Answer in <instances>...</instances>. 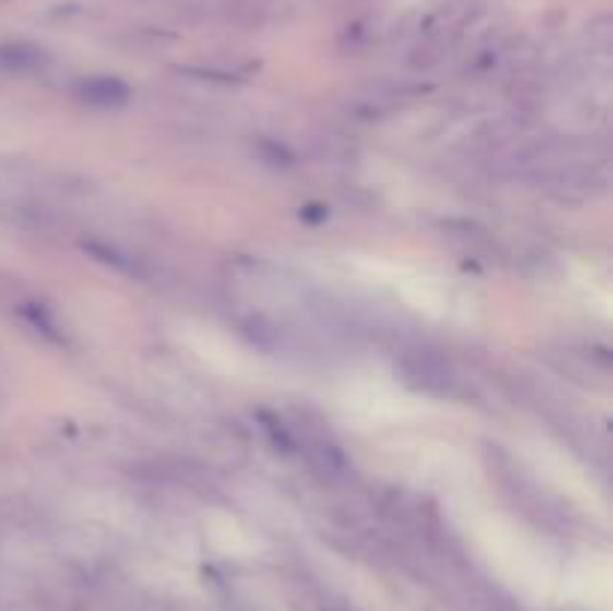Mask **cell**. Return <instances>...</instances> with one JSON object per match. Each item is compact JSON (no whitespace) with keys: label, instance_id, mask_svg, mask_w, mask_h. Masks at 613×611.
Wrapping results in <instances>:
<instances>
[{"label":"cell","instance_id":"6da1fadb","mask_svg":"<svg viewBox=\"0 0 613 611\" xmlns=\"http://www.w3.org/2000/svg\"><path fill=\"white\" fill-rule=\"evenodd\" d=\"M81 99L99 108H117L129 99V88L117 78H90L81 84Z\"/></svg>","mask_w":613,"mask_h":611},{"label":"cell","instance_id":"7a4b0ae2","mask_svg":"<svg viewBox=\"0 0 613 611\" xmlns=\"http://www.w3.org/2000/svg\"><path fill=\"white\" fill-rule=\"evenodd\" d=\"M0 60L6 66H36L42 64V51H36L34 45H6L0 49Z\"/></svg>","mask_w":613,"mask_h":611}]
</instances>
